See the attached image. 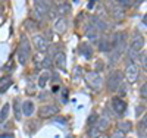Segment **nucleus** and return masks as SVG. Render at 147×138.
Listing matches in <instances>:
<instances>
[{
  "label": "nucleus",
  "mask_w": 147,
  "mask_h": 138,
  "mask_svg": "<svg viewBox=\"0 0 147 138\" xmlns=\"http://www.w3.org/2000/svg\"><path fill=\"white\" fill-rule=\"evenodd\" d=\"M49 78H50V72H49V71H44V72L40 75V78H38V87L44 88V87H46V82H47Z\"/></svg>",
  "instance_id": "nucleus-20"
},
{
  "label": "nucleus",
  "mask_w": 147,
  "mask_h": 138,
  "mask_svg": "<svg viewBox=\"0 0 147 138\" xmlns=\"http://www.w3.org/2000/svg\"><path fill=\"white\" fill-rule=\"evenodd\" d=\"M59 112V107L55 106V104H46V106H41L38 109V116L40 118H52L55 115H57Z\"/></svg>",
  "instance_id": "nucleus-6"
},
{
  "label": "nucleus",
  "mask_w": 147,
  "mask_h": 138,
  "mask_svg": "<svg viewBox=\"0 0 147 138\" xmlns=\"http://www.w3.org/2000/svg\"><path fill=\"white\" fill-rule=\"evenodd\" d=\"M146 19H147V15H144V16H143V24H144V27H146V24H147V21H146Z\"/></svg>",
  "instance_id": "nucleus-35"
},
{
  "label": "nucleus",
  "mask_w": 147,
  "mask_h": 138,
  "mask_svg": "<svg viewBox=\"0 0 147 138\" xmlns=\"http://www.w3.org/2000/svg\"><path fill=\"white\" fill-rule=\"evenodd\" d=\"M3 13V9H2V6H0V15H2Z\"/></svg>",
  "instance_id": "nucleus-36"
},
{
  "label": "nucleus",
  "mask_w": 147,
  "mask_h": 138,
  "mask_svg": "<svg viewBox=\"0 0 147 138\" xmlns=\"http://www.w3.org/2000/svg\"><path fill=\"white\" fill-rule=\"evenodd\" d=\"M99 34H100V32L97 31L91 24L87 25V28H85V35L88 37V40H90L91 43H94V44L99 43V40H100V35H99Z\"/></svg>",
  "instance_id": "nucleus-8"
},
{
  "label": "nucleus",
  "mask_w": 147,
  "mask_h": 138,
  "mask_svg": "<svg viewBox=\"0 0 147 138\" xmlns=\"http://www.w3.org/2000/svg\"><path fill=\"white\" fill-rule=\"evenodd\" d=\"M84 79L90 85V88L94 90L96 93H99L102 90V85H103V78L100 77L99 72L96 71H90V72H85L84 73Z\"/></svg>",
  "instance_id": "nucleus-2"
},
{
  "label": "nucleus",
  "mask_w": 147,
  "mask_h": 138,
  "mask_svg": "<svg viewBox=\"0 0 147 138\" xmlns=\"http://www.w3.org/2000/svg\"><path fill=\"white\" fill-rule=\"evenodd\" d=\"M9 110H10V106H9V104H5V106L2 107V110H0V122H3V120L7 119Z\"/></svg>",
  "instance_id": "nucleus-22"
},
{
  "label": "nucleus",
  "mask_w": 147,
  "mask_h": 138,
  "mask_svg": "<svg viewBox=\"0 0 147 138\" xmlns=\"http://www.w3.org/2000/svg\"><path fill=\"white\" fill-rule=\"evenodd\" d=\"M16 56H18V60H19L21 65H27V62L30 60V56H31V44H30V40H28L27 35H22L21 37Z\"/></svg>",
  "instance_id": "nucleus-1"
},
{
  "label": "nucleus",
  "mask_w": 147,
  "mask_h": 138,
  "mask_svg": "<svg viewBox=\"0 0 147 138\" xmlns=\"http://www.w3.org/2000/svg\"><path fill=\"white\" fill-rule=\"evenodd\" d=\"M80 73H81V68H77V69H75V73H74V79H75V81H78Z\"/></svg>",
  "instance_id": "nucleus-32"
},
{
  "label": "nucleus",
  "mask_w": 147,
  "mask_h": 138,
  "mask_svg": "<svg viewBox=\"0 0 147 138\" xmlns=\"http://www.w3.org/2000/svg\"><path fill=\"white\" fill-rule=\"evenodd\" d=\"M112 107H113V110H115V113L122 115V113L127 110V103H125L121 97H113V98H112Z\"/></svg>",
  "instance_id": "nucleus-7"
},
{
  "label": "nucleus",
  "mask_w": 147,
  "mask_h": 138,
  "mask_svg": "<svg viewBox=\"0 0 147 138\" xmlns=\"http://www.w3.org/2000/svg\"><path fill=\"white\" fill-rule=\"evenodd\" d=\"M12 85V79L10 78H2L0 81V93H6V90Z\"/></svg>",
  "instance_id": "nucleus-21"
},
{
  "label": "nucleus",
  "mask_w": 147,
  "mask_h": 138,
  "mask_svg": "<svg viewBox=\"0 0 147 138\" xmlns=\"http://www.w3.org/2000/svg\"><path fill=\"white\" fill-rule=\"evenodd\" d=\"M131 2L134 3V5H140V3H143L144 0H131Z\"/></svg>",
  "instance_id": "nucleus-34"
},
{
  "label": "nucleus",
  "mask_w": 147,
  "mask_h": 138,
  "mask_svg": "<svg viewBox=\"0 0 147 138\" xmlns=\"http://www.w3.org/2000/svg\"><path fill=\"white\" fill-rule=\"evenodd\" d=\"M110 15L113 16L115 21L119 22V21H122V19L125 18V10H124V9H121L118 5H115V6L110 7Z\"/></svg>",
  "instance_id": "nucleus-12"
},
{
  "label": "nucleus",
  "mask_w": 147,
  "mask_h": 138,
  "mask_svg": "<svg viewBox=\"0 0 147 138\" xmlns=\"http://www.w3.org/2000/svg\"><path fill=\"white\" fill-rule=\"evenodd\" d=\"M97 119H99V116H97L96 113H91L90 118L87 119V125H88V127H94V125L97 123Z\"/></svg>",
  "instance_id": "nucleus-27"
},
{
  "label": "nucleus",
  "mask_w": 147,
  "mask_h": 138,
  "mask_svg": "<svg viewBox=\"0 0 147 138\" xmlns=\"http://www.w3.org/2000/svg\"><path fill=\"white\" fill-rule=\"evenodd\" d=\"M131 129H132V123L129 120H124V122H121L118 125V131L122 132V134H128Z\"/></svg>",
  "instance_id": "nucleus-19"
},
{
  "label": "nucleus",
  "mask_w": 147,
  "mask_h": 138,
  "mask_svg": "<svg viewBox=\"0 0 147 138\" xmlns=\"http://www.w3.org/2000/svg\"><path fill=\"white\" fill-rule=\"evenodd\" d=\"M21 109H22V113L25 116H31L35 112V106H34V103L31 102V100H25V102L22 103Z\"/></svg>",
  "instance_id": "nucleus-13"
},
{
  "label": "nucleus",
  "mask_w": 147,
  "mask_h": 138,
  "mask_svg": "<svg viewBox=\"0 0 147 138\" xmlns=\"http://www.w3.org/2000/svg\"><path fill=\"white\" fill-rule=\"evenodd\" d=\"M116 91H118L121 96H125V94H127V85H125L124 82H121V85L118 87V90H116Z\"/></svg>",
  "instance_id": "nucleus-28"
},
{
  "label": "nucleus",
  "mask_w": 147,
  "mask_h": 138,
  "mask_svg": "<svg viewBox=\"0 0 147 138\" xmlns=\"http://www.w3.org/2000/svg\"><path fill=\"white\" fill-rule=\"evenodd\" d=\"M122 82V73L119 71H112L107 77V90L109 91H116L118 87Z\"/></svg>",
  "instance_id": "nucleus-3"
},
{
  "label": "nucleus",
  "mask_w": 147,
  "mask_h": 138,
  "mask_svg": "<svg viewBox=\"0 0 147 138\" xmlns=\"http://www.w3.org/2000/svg\"><path fill=\"white\" fill-rule=\"evenodd\" d=\"M125 77H127V79L129 81V82H136L137 79H138V77H140V69H138V66L134 63H128V66H127V69H125Z\"/></svg>",
  "instance_id": "nucleus-5"
},
{
  "label": "nucleus",
  "mask_w": 147,
  "mask_h": 138,
  "mask_svg": "<svg viewBox=\"0 0 147 138\" xmlns=\"http://www.w3.org/2000/svg\"><path fill=\"white\" fill-rule=\"evenodd\" d=\"M68 28V22H66V18L65 16H60L55 21V31L59 32V34H63Z\"/></svg>",
  "instance_id": "nucleus-11"
},
{
  "label": "nucleus",
  "mask_w": 147,
  "mask_h": 138,
  "mask_svg": "<svg viewBox=\"0 0 147 138\" xmlns=\"http://www.w3.org/2000/svg\"><path fill=\"white\" fill-rule=\"evenodd\" d=\"M74 2H75V3H77V2H78V0H74Z\"/></svg>",
  "instance_id": "nucleus-37"
},
{
  "label": "nucleus",
  "mask_w": 147,
  "mask_h": 138,
  "mask_svg": "<svg viewBox=\"0 0 147 138\" xmlns=\"http://www.w3.org/2000/svg\"><path fill=\"white\" fill-rule=\"evenodd\" d=\"M50 65H52V59L50 57H46L44 62H43V68H50Z\"/></svg>",
  "instance_id": "nucleus-30"
},
{
  "label": "nucleus",
  "mask_w": 147,
  "mask_h": 138,
  "mask_svg": "<svg viewBox=\"0 0 147 138\" xmlns=\"http://www.w3.org/2000/svg\"><path fill=\"white\" fill-rule=\"evenodd\" d=\"M0 2H5V0H0Z\"/></svg>",
  "instance_id": "nucleus-38"
},
{
  "label": "nucleus",
  "mask_w": 147,
  "mask_h": 138,
  "mask_svg": "<svg viewBox=\"0 0 147 138\" xmlns=\"http://www.w3.org/2000/svg\"><path fill=\"white\" fill-rule=\"evenodd\" d=\"M100 137V131H99V128L96 127H90L88 128V138H99Z\"/></svg>",
  "instance_id": "nucleus-24"
},
{
  "label": "nucleus",
  "mask_w": 147,
  "mask_h": 138,
  "mask_svg": "<svg viewBox=\"0 0 147 138\" xmlns=\"http://www.w3.org/2000/svg\"><path fill=\"white\" fill-rule=\"evenodd\" d=\"M80 53L81 56H84L85 59H90L93 56V47L90 43H82L80 44Z\"/></svg>",
  "instance_id": "nucleus-16"
},
{
  "label": "nucleus",
  "mask_w": 147,
  "mask_h": 138,
  "mask_svg": "<svg viewBox=\"0 0 147 138\" xmlns=\"http://www.w3.org/2000/svg\"><path fill=\"white\" fill-rule=\"evenodd\" d=\"M144 44H146V41H144L143 37H141V35H136V37H132V40H131V43H129V48L138 53L140 50L144 48Z\"/></svg>",
  "instance_id": "nucleus-9"
},
{
  "label": "nucleus",
  "mask_w": 147,
  "mask_h": 138,
  "mask_svg": "<svg viewBox=\"0 0 147 138\" xmlns=\"http://www.w3.org/2000/svg\"><path fill=\"white\" fill-rule=\"evenodd\" d=\"M140 94H141V97H144L146 98V94H147V84L144 82L143 85H141V90H140Z\"/></svg>",
  "instance_id": "nucleus-29"
},
{
  "label": "nucleus",
  "mask_w": 147,
  "mask_h": 138,
  "mask_svg": "<svg viewBox=\"0 0 147 138\" xmlns=\"http://www.w3.org/2000/svg\"><path fill=\"white\" fill-rule=\"evenodd\" d=\"M15 104H13V110H15V118L19 120L21 119V113H22V109H21V104H19V102L18 100H15L13 102Z\"/></svg>",
  "instance_id": "nucleus-26"
},
{
  "label": "nucleus",
  "mask_w": 147,
  "mask_h": 138,
  "mask_svg": "<svg viewBox=\"0 0 147 138\" xmlns=\"http://www.w3.org/2000/svg\"><path fill=\"white\" fill-rule=\"evenodd\" d=\"M90 24H91L99 32H106V31H107V24H106V21H103V19L99 18V16H93Z\"/></svg>",
  "instance_id": "nucleus-10"
},
{
  "label": "nucleus",
  "mask_w": 147,
  "mask_h": 138,
  "mask_svg": "<svg viewBox=\"0 0 147 138\" xmlns=\"http://www.w3.org/2000/svg\"><path fill=\"white\" fill-rule=\"evenodd\" d=\"M55 65L59 69H65L66 68V55L63 52H57L55 56Z\"/></svg>",
  "instance_id": "nucleus-14"
},
{
  "label": "nucleus",
  "mask_w": 147,
  "mask_h": 138,
  "mask_svg": "<svg viewBox=\"0 0 147 138\" xmlns=\"http://www.w3.org/2000/svg\"><path fill=\"white\" fill-rule=\"evenodd\" d=\"M140 62H141V66L146 69V53L144 55H140Z\"/></svg>",
  "instance_id": "nucleus-31"
},
{
  "label": "nucleus",
  "mask_w": 147,
  "mask_h": 138,
  "mask_svg": "<svg viewBox=\"0 0 147 138\" xmlns=\"http://www.w3.org/2000/svg\"><path fill=\"white\" fill-rule=\"evenodd\" d=\"M32 44H34V47L37 48V52H40V53H44V52H47L49 50V40L46 38L44 35H41V34H35L34 37H32Z\"/></svg>",
  "instance_id": "nucleus-4"
},
{
  "label": "nucleus",
  "mask_w": 147,
  "mask_h": 138,
  "mask_svg": "<svg viewBox=\"0 0 147 138\" xmlns=\"http://www.w3.org/2000/svg\"><path fill=\"white\" fill-rule=\"evenodd\" d=\"M69 12H71V5L66 3L65 0H63L62 3L57 5V13H59L60 16H65L66 13H69Z\"/></svg>",
  "instance_id": "nucleus-18"
},
{
  "label": "nucleus",
  "mask_w": 147,
  "mask_h": 138,
  "mask_svg": "<svg viewBox=\"0 0 147 138\" xmlns=\"http://www.w3.org/2000/svg\"><path fill=\"white\" fill-rule=\"evenodd\" d=\"M112 138H124V134H122V132H119V131H116V132L112 135Z\"/></svg>",
  "instance_id": "nucleus-33"
},
{
  "label": "nucleus",
  "mask_w": 147,
  "mask_h": 138,
  "mask_svg": "<svg viewBox=\"0 0 147 138\" xmlns=\"http://www.w3.org/2000/svg\"><path fill=\"white\" fill-rule=\"evenodd\" d=\"M109 125H110V119H109V116L103 115V116H100L99 119H97L96 127L99 128V131L102 132V131H105V129H107V128H109Z\"/></svg>",
  "instance_id": "nucleus-17"
},
{
  "label": "nucleus",
  "mask_w": 147,
  "mask_h": 138,
  "mask_svg": "<svg viewBox=\"0 0 147 138\" xmlns=\"http://www.w3.org/2000/svg\"><path fill=\"white\" fill-rule=\"evenodd\" d=\"M138 135H140V138H146V115L138 125Z\"/></svg>",
  "instance_id": "nucleus-23"
},
{
  "label": "nucleus",
  "mask_w": 147,
  "mask_h": 138,
  "mask_svg": "<svg viewBox=\"0 0 147 138\" xmlns=\"http://www.w3.org/2000/svg\"><path fill=\"white\" fill-rule=\"evenodd\" d=\"M97 48H99L100 52L110 53L112 52V43H110V40H107V38H100L99 43H97Z\"/></svg>",
  "instance_id": "nucleus-15"
},
{
  "label": "nucleus",
  "mask_w": 147,
  "mask_h": 138,
  "mask_svg": "<svg viewBox=\"0 0 147 138\" xmlns=\"http://www.w3.org/2000/svg\"><path fill=\"white\" fill-rule=\"evenodd\" d=\"M116 5L121 7V9H128V7H131L132 6V2L131 0H116Z\"/></svg>",
  "instance_id": "nucleus-25"
}]
</instances>
